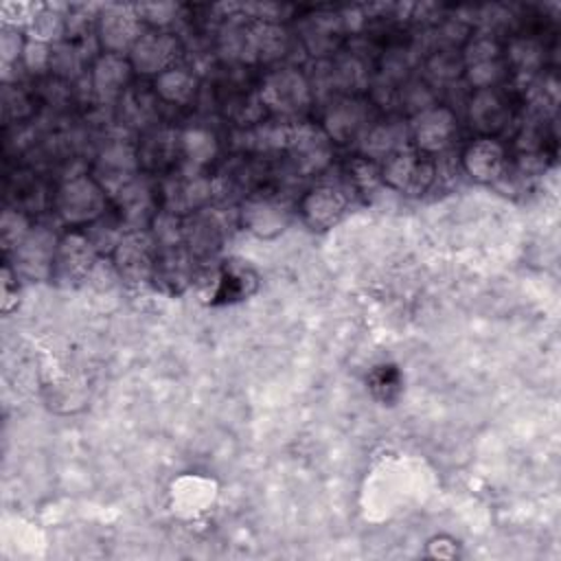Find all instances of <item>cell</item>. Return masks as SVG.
<instances>
[{"label": "cell", "instance_id": "ab89813d", "mask_svg": "<svg viewBox=\"0 0 561 561\" xmlns=\"http://www.w3.org/2000/svg\"><path fill=\"white\" fill-rule=\"evenodd\" d=\"M136 11L142 22L151 24L153 28L167 31L169 24H173L180 7L175 2H153V4H136Z\"/></svg>", "mask_w": 561, "mask_h": 561}, {"label": "cell", "instance_id": "8fae6325", "mask_svg": "<svg viewBox=\"0 0 561 561\" xmlns=\"http://www.w3.org/2000/svg\"><path fill=\"white\" fill-rule=\"evenodd\" d=\"M408 125H410L412 147L425 156L447 151L458 134L456 114L451 112V107L438 105V103L412 116Z\"/></svg>", "mask_w": 561, "mask_h": 561}, {"label": "cell", "instance_id": "7402d4cb", "mask_svg": "<svg viewBox=\"0 0 561 561\" xmlns=\"http://www.w3.org/2000/svg\"><path fill=\"white\" fill-rule=\"evenodd\" d=\"M193 280V254L184 245L158 250L151 283L167 294H180Z\"/></svg>", "mask_w": 561, "mask_h": 561}, {"label": "cell", "instance_id": "d6a6232c", "mask_svg": "<svg viewBox=\"0 0 561 561\" xmlns=\"http://www.w3.org/2000/svg\"><path fill=\"white\" fill-rule=\"evenodd\" d=\"M156 92L147 90H127L118 103H121V118L129 127H147L156 118Z\"/></svg>", "mask_w": 561, "mask_h": 561}, {"label": "cell", "instance_id": "603a6c76", "mask_svg": "<svg viewBox=\"0 0 561 561\" xmlns=\"http://www.w3.org/2000/svg\"><path fill=\"white\" fill-rule=\"evenodd\" d=\"M140 169L145 173H156L162 169L175 167L178 156V131L169 127H151L142 136V140L136 145Z\"/></svg>", "mask_w": 561, "mask_h": 561}, {"label": "cell", "instance_id": "ffe728a7", "mask_svg": "<svg viewBox=\"0 0 561 561\" xmlns=\"http://www.w3.org/2000/svg\"><path fill=\"white\" fill-rule=\"evenodd\" d=\"M467 118L478 134L495 136L508 125L511 107L497 88L473 90L467 103Z\"/></svg>", "mask_w": 561, "mask_h": 561}, {"label": "cell", "instance_id": "8992f818", "mask_svg": "<svg viewBox=\"0 0 561 561\" xmlns=\"http://www.w3.org/2000/svg\"><path fill=\"white\" fill-rule=\"evenodd\" d=\"M142 173L138 149L127 140H110L101 147L92 162L90 175L99 182L110 199H114L129 182Z\"/></svg>", "mask_w": 561, "mask_h": 561}, {"label": "cell", "instance_id": "d6986e66", "mask_svg": "<svg viewBox=\"0 0 561 561\" xmlns=\"http://www.w3.org/2000/svg\"><path fill=\"white\" fill-rule=\"evenodd\" d=\"M342 22L337 11H318L305 15L298 26V37L305 50L316 59H329L337 50L342 37Z\"/></svg>", "mask_w": 561, "mask_h": 561}, {"label": "cell", "instance_id": "2e32d148", "mask_svg": "<svg viewBox=\"0 0 561 561\" xmlns=\"http://www.w3.org/2000/svg\"><path fill=\"white\" fill-rule=\"evenodd\" d=\"M462 171L480 184H495L508 169L506 149L495 136H480L460 153Z\"/></svg>", "mask_w": 561, "mask_h": 561}, {"label": "cell", "instance_id": "e575fe53", "mask_svg": "<svg viewBox=\"0 0 561 561\" xmlns=\"http://www.w3.org/2000/svg\"><path fill=\"white\" fill-rule=\"evenodd\" d=\"M460 53H462V61H465V68H467V66H473V64L500 59L502 57V46L495 39V35L480 31L476 35H469V39L462 44Z\"/></svg>", "mask_w": 561, "mask_h": 561}, {"label": "cell", "instance_id": "83f0119b", "mask_svg": "<svg viewBox=\"0 0 561 561\" xmlns=\"http://www.w3.org/2000/svg\"><path fill=\"white\" fill-rule=\"evenodd\" d=\"M331 68H333L337 96H357L370 83L368 64L357 53H351V50L337 53L335 57H331Z\"/></svg>", "mask_w": 561, "mask_h": 561}, {"label": "cell", "instance_id": "ac0fdd59", "mask_svg": "<svg viewBox=\"0 0 561 561\" xmlns=\"http://www.w3.org/2000/svg\"><path fill=\"white\" fill-rule=\"evenodd\" d=\"M131 75L134 68L127 55L101 53L90 68V88L99 101L112 103L129 90Z\"/></svg>", "mask_w": 561, "mask_h": 561}, {"label": "cell", "instance_id": "3957f363", "mask_svg": "<svg viewBox=\"0 0 561 561\" xmlns=\"http://www.w3.org/2000/svg\"><path fill=\"white\" fill-rule=\"evenodd\" d=\"M259 101L278 116H298L309 110L313 96L309 79L294 66L270 70L259 85Z\"/></svg>", "mask_w": 561, "mask_h": 561}, {"label": "cell", "instance_id": "7bdbcfd3", "mask_svg": "<svg viewBox=\"0 0 561 561\" xmlns=\"http://www.w3.org/2000/svg\"><path fill=\"white\" fill-rule=\"evenodd\" d=\"M0 53H2V64L9 66L18 59H22L24 53V44L20 39V33L15 26H7L2 28V37H0Z\"/></svg>", "mask_w": 561, "mask_h": 561}, {"label": "cell", "instance_id": "44dd1931", "mask_svg": "<svg viewBox=\"0 0 561 561\" xmlns=\"http://www.w3.org/2000/svg\"><path fill=\"white\" fill-rule=\"evenodd\" d=\"M410 125L401 118H388L373 123L364 138L359 140V151L364 158L381 164L392 153L410 147Z\"/></svg>", "mask_w": 561, "mask_h": 561}, {"label": "cell", "instance_id": "836d02e7", "mask_svg": "<svg viewBox=\"0 0 561 561\" xmlns=\"http://www.w3.org/2000/svg\"><path fill=\"white\" fill-rule=\"evenodd\" d=\"M394 103H399V107L412 118V116L430 110L432 105H436V94L427 81L408 79L397 88Z\"/></svg>", "mask_w": 561, "mask_h": 561}, {"label": "cell", "instance_id": "d590c367", "mask_svg": "<svg viewBox=\"0 0 561 561\" xmlns=\"http://www.w3.org/2000/svg\"><path fill=\"white\" fill-rule=\"evenodd\" d=\"M83 68V53L77 44L72 42H59L53 46V55H50V68L55 75L64 77V79H72L81 72Z\"/></svg>", "mask_w": 561, "mask_h": 561}, {"label": "cell", "instance_id": "30bf717a", "mask_svg": "<svg viewBox=\"0 0 561 561\" xmlns=\"http://www.w3.org/2000/svg\"><path fill=\"white\" fill-rule=\"evenodd\" d=\"M370 125V107L366 101L359 96H340L324 107L320 127L333 145H359Z\"/></svg>", "mask_w": 561, "mask_h": 561}, {"label": "cell", "instance_id": "1f68e13d", "mask_svg": "<svg viewBox=\"0 0 561 561\" xmlns=\"http://www.w3.org/2000/svg\"><path fill=\"white\" fill-rule=\"evenodd\" d=\"M425 75L434 83H451L465 75L460 48H436L425 57Z\"/></svg>", "mask_w": 561, "mask_h": 561}, {"label": "cell", "instance_id": "277c9868", "mask_svg": "<svg viewBox=\"0 0 561 561\" xmlns=\"http://www.w3.org/2000/svg\"><path fill=\"white\" fill-rule=\"evenodd\" d=\"M379 173L381 184L408 197H419L427 193L436 182L434 160H430V156L416 151L414 147H405L386 158L379 164Z\"/></svg>", "mask_w": 561, "mask_h": 561}, {"label": "cell", "instance_id": "484cf974", "mask_svg": "<svg viewBox=\"0 0 561 561\" xmlns=\"http://www.w3.org/2000/svg\"><path fill=\"white\" fill-rule=\"evenodd\" d=\"M219 151L217 136L206 127H186L178 131V156L180 164L193 169H206Z\"/></svg>", "mask_w": 561, "mask_h": 561}, {"label": "cell", "instance_id": "4dcf8cb0", "mask_svg": "<svg viewBox=\"0 0 561 561\" xmlns=\"http://www.w3.org/2000/svg\"><path fill=\"white\" fill-rule=\"evenodd\" d=\"M506 66L519 77H535L543 66V46L533 37H513L506 46Z\"/></svg>", "mask_w": 561, "mask_h": 561}, {"label": "cell", "instance_id": "f546056e", "mask_svg": "<svg viewBox=\"0 0 561 561\" xmlns=\"http://www.w3.org/2000/svg\"><path fill=\"white\" fill-rule=\"evenodd\" d=\"M26 39L55 46L66 35V15L50 4H39L33 18L24 24Z\"/></svg>", "mask_w": 561, "mask_h": 561}, {"label": "cell", "instance_id": "e0dca14e", "mask_svg": "<svg viewBox=\"0 0 561 561\" xmlns=\"http://www.w3.org/2000/svg\"><path fill=\"white\" fill-rule=\"evenodd\" d=\"M348 208V195L335 184H318L309 188L298 204L302 221L318 232L333 228Z\"/></svg>", "mask_w": 561, "mask_h": 561}, {"label": "cell", "instance_id": "9a60e30c", "mask_svg": "<svg viewBox=\"0 0 561 561\" xmlns=\"http://www.w3.org/2000/svg\"><path fill=\"white\" fill-rule=\"evenodd\" d=\"M55 234L42 226L31 228L22 243L13 250V272L24 278L44 280L53 274V259L57 250Z\"/></svg>", "mask_w": 561, "mask_h": 561}, {"label": "cell", "instance_id": "4316f807", "mask_svg": "<svg viewBox=\"0 0 561 561\" xmlns=\"http://www.w3.org/2000/svg\"><path fill=\"white\" fill-rule=\"evenodd\" d=\"M221 243V224L210 215L197 210L184 217V248L195 256L213 254Z\"/></svg>", "mask_w": 561, "mask_h": 561}, {"label": "cell", "instance_id": "7a4b0ae2", "mask_svg": "<svg viewBox=\"0 0 561 561\" xmlns=\"http://www.w3.org/2000/svg\"><path fill=\"white\" fill-rule=\"evenodd\" d=\"M160 208L180 217H188L197 210H204L210 197L215 195L213 180L204 169H193L178 164L158 186Z\"/></svg>", "mask_w": 561, "mask_h": 561}, {"label": "cell", "instance_id": "74e56055", "mask_svg": "<svg viewBox=\"0 0 561 561\" xmlns=\"http://www.w3.org/2000/svg\"><path fill=\"white\" fill-rule=\"evenodd\" d=\"M348 182L362 191V193H368V191H375L379 184H381V173H379V164L364 158V156H357L353 158L348 164Z\"/></svg>", "mask_w": 561, "mask_h": 561}, {"label": "cell", "instance_id": "f35d334b", "mask_svg": "<svg viewBox=\"0 0 561 561\" xmlns=\"http://www.w3.org/2000/svg\"><path fill=\"white\" fill-rule=\"evenodd\" d=\"M31 226L26 221V217L18 210H7L2 215V221H0V237H2V248L7 252H13L22 239L28 234Z\"/></svg>", "mask_w": 561, "mask_h": 561}, {"label": "cell", "instance_id": "d4e9b609", "mask_svg": "<svg viewBox=\"0 0 561 561\" xmlns=\"http://www.w3.org/2000/svg\"><path fill=\"white\" fill-rule=\"evenodd\" d=\"M250 42H252L254 64L278 61L289 53V46H291V37L283 24H267V22H254V20H250Z\"/></svg>", "mask_w": 561, "mask_h": 561}, {"label": "cell", "instance_id": "b9f144b4", "mask_svg": "<svg viewBox=\"0 0 561 561\" xmlns=\"http://www.w3.org/2000/svg\"><path fill=\"white\" fill-rule=\"evenodd\" d=\"M50 55H53V46L26 39L24 53H22V64L31 72H42L46 68H50Z\"/></svg>", "mask_w": 561, "mask_h": 561}, {"label": "cell", "instance_id": "5bb4252c", "mask_svg": "<svg viewBox=\"0 0 561 561\" xmlns=\"http://www.w3.org/2000/svg\"><path fill=\"white\" fill-rule=\"evenodd\" d=\"M180 53V39L171 31H145L134 48L129 50V61L134 72L140 75H162L164 70L175 66Z\"/></svg>", "mask_w": 561, "mask_h": 561}, {"label": "cell", "instance_id": "7c38bea8", "mask_svg": "<svg viewBox=\"0 0 561 561\" xmlns=\"http://www.w3.org/2000/svg\"><path fill=\"white\" fill-rule=\"evenodd\" d=\"M96 259L99 254L83 234V230L66 232L57 241L50 278L57 280L59 285H77L90 278V274L96 267Z\"/></svg>", "mask_w": 561, "mask_h": 561}, {"label": "cell", "instance_id": "f1b7e54d", "mask_svg": "<svg viewBox=\"0 0 561 561\" xmlns=\"http://www.w3.org/2000/svg\"><path fill=\"white\" fill-rule=\"evenodd\" d=\"M199 88V81L193 72H188L186 68H169L162 75L156 77L153 81V92L158 96V101L162 103H171V105H186L195 99Z\"/></svg>", "mask_w": 561, "mask_h": 561}, {"label": "cell", "instance_id": "4fadbf2b", "mask_svg": "<svg viewBox=\"0 0 561 561\" xmlns=\"http://www.w3.org/2000/svg\"><path fill=\"white\" fill-rule=\"evenodd\" d=\"M294 169L302 175L322 173L333 158V142L322 127L311 123H294L287 149Z\"/></svg>", "mask_w": 561, "mask_h": 561}, {"label": "cell", "instance_id": "9c48e42d", "mask_svg": "<svg viewBox=\"0 0 561 561\" xmlns=\"http://www.w3.org/2000/svg\"><path fill=\"white\" fill-rule=\"evenodd\" d=\"M112 202L125 232L151 228L156 215L160 213L158 186L151 182L149 173H140Z\"/></svg>", "mask_w": 561, "mask_h": 561}, {"label": "cell", "instance_id": "6da1fadb", "mask_svg": "<svg viewBox=\"0 0 561 561\" xmlns=\"http://www.w3.org/2000/svg\"><path fill=\"white\" fill-rule=\"evenodd\" d=\"M107 195L90 173L66 178L55 195V210L59 219L72 228H85L88 224L105 215Z\"/></svg>", "mask_w": 561, "mask_h": 561}, {"label": "cell", "instance_id": "5b68a950", "mask_svg": "<svg viewBox=\"0 0 561 561\" xmlns=\"http://www.w3.org/2000/svg\"><path fill=\"white\" fill-rule=\"evenodd\" d=\"M112 256V267L121 280L127 285H145L151 283L158 245L149 230H129L116 243Z\"/></svg>", "mask_w": 561, "mask_h": 561}, {"label": "cell", "instance_id": "60d3db41", "mask_svg": "<svg viewBox=\"0 0 561 561\" xmlns=\"http://www.w3.org/2000/svg\"><path fill=\"white\" fill-rule=\"evenodd\" d=\"M245 18L254 22H267V24H280L291 11V4H278V2H259V4H245L241 7Z\"/></svg>", "mask_w": 561, "mask_h": 561}, {"label": "cell", "instance_id": "ba28073f", "mask_svg": "<svg viewBox=\"0 0 561 561\" xmlns=\"http://www.w3.org/2000/svg\"><path fill=\"white\" fill-rule=\"evenodd\" d=\"M142 33V20L136 7L107 4L94 20V35L103 53L129 55Z\"/></svg>", "mask_w": 561, "mask_h": 561}, {"label": "cell", "instance_id": "52a82bcc", "mask_svg": "<svg viewBox=\"0 0 561 561\" xmlns=\"http://www.w3.org/2000/svg\"><path fill=\"white\" fill-rule=\"evenodd\" d=\"M291 215V206L272 193H250L239 204V226L259 239H274L285 232Z\"/></svg>", "mask_w": 561, "mask_h": 561}, {"label": "cell", "instance_id": "cb8c5ba5", "mask_svg": "<svg viewBox=\"0 0 561 561\" xmlns=\"http://www.w3.org/2000/svg\"><path fill=\"white\" fill-rule=\"evenodd\" d=\"M217 53L232 64H254L250 42V20L243 13L226 15V22L217 31Z\"/></svg>", "mask_w": 561, "mask_h": 561}, {"label": "cell", "instance_id": "8d00e7d4", "mask_svg": "<svg viewBox=\"0 0 561 561\" xmlns=\"http://www.w3.org/2000/svg\"><path fill=\"white\" fill-rule=\"evenodd\" d=\"M506 61L500 59H491V61H482V64H473L465 68V79L469 85H473V90H484V88H497V83L506 77Z\"/></svg>", "mask_w": 561, "mask_h": 561}]
</instances>
